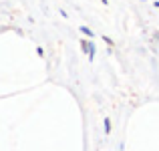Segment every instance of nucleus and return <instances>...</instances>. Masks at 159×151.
<instances>
[{"mask_svg":"<svg viewBox=\"0 0 159 151\" xmlns=\"http://www.w3.org/2000/svg\"><path fill=\"white\" fill-rule=\"evenodd\" d=\"M105 131H107V133L111 131V121H109V119H105Z\"/></svg>","mask_w":159,"mask_h":151,"instance_id":"nucleus-2","label":"nucleus"},{"mask_svg":"<svg viewBox=\"0 0 159 151\" xmlns=\"http://www.w3.org/2000/svg\"><path fill=\"white\" fill-rule=\"evenodd\" d=\"M81 32H85L87 36H93V32H91V30H89V28H87V26H83V28H81Z\"/></svg>","mask_w":159,"mask_h":151,"instance_id":"nucleus-1","label":"nucleus"}]
</instances>
